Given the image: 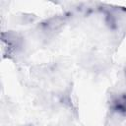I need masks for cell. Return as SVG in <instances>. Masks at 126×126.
I'll use <instances>...</instances> for the list:
<instances>
[{
    "label": "cell",
    "instance_id": "1",
    "mask_svg": "<svg viewBox=\"0 0 126 126\" xmlns=\"http://www.w3.org/2000/svg\"><path fill=\"white\" fill-rule=\"evenodd\" d=\"M111 109L116 113L126 116V93L120 94L111 100Z\"/></svg>",
    "mask_w": 126,
    "mask_h": 126
}]
</instances>
